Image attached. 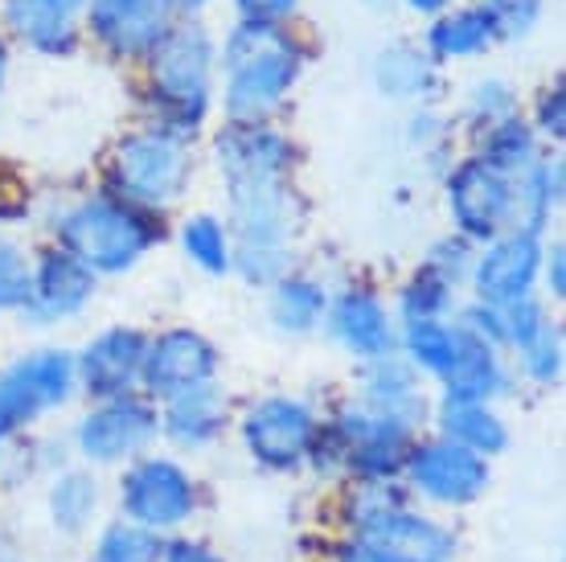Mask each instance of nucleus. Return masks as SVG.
<instances>
[{
  "label": "nucleus",
  "instance_id": "f3484780",
  "mask_svg": "<svg viewBox=\"0 0 566 562\" xmlns=\"http://www.w3.org/2000/svg\"><path fill=\"white\" fill-rule=\"evenodd\" d=\"M169 0H91V33L115 54H144L169 33Z\"/></svg>",
  "mask_w": 566,
  "mask_h": 562
},
{
  "label": "nucleus",
  "instance_id": "aec40b11",
  "mask_svg": "<svg viewBox=\"0 0 566 562\" xmlns=\"http://www.w3.org/2000/svg\"><path fill=\"white\" fill-rule=\"evenodd\" d=\"M443 398H472V403H493L496 394H505L510 374L501 366L496 345L468 333L464 324H455V353L452 366L443 374Z\"/></svg>",
  "mask_w": 566,
  "mask_h": 562
},
{
  "label": "nucleus",
  "instance_id": "7c9ffc66",
  "mask_svg": "<svg viewBox=\"0 0 566 562\" xmlns=\"http://www.w3.org/2000/svg\"><path fill=\"white\" fill-rule=\"evenodd\" d=\"M181 247L185 254L198 263L206 275H227L234 254H230V230L210 214H198L181 226Z\"/></svg>",
  "mask_w": 566,
  "mask_h": 562
},
{
  "label": "nucleus",
  "instance_id": "ddd939ff",
  "mask_svg": "<svg viewBox=\"0 0 566 562\" xmlns=\"http://www.w3.org/2000/svg\"><path fill=\"white\" fill-rule=\"evenodd\" d=\"M213 374H218V350H213L210 341L193 333V329H169V333L148 341L140 386L153 398L169 403L177 394L213 382Z\"/></svg>",
  "mask_w": 566,
  "mask_h": 562
},
{
  "label": "nucleus",
  "instance_id": "4be33fe9",
  "mask_svg": "<svg viewBox=\"0 0 566 562\" xmlns=\"http://www.w3.org/2000/svg\"><path fill=\"white\" fill-rule=\"evenodd\" d=\"M415 374H419V370H415L411 362L395 357V353L369 357L366 370H361V403L419 427L427 415V403H423V394H419Z\"/></svg>",
  "mask_w": 566,
  "mask_h": 562
},
{
  "label": "nucleus",
  "instance_id": "0eeeda50",
  "mask_svg": "<svg viewBox=\"0 0 566 562\" xmlns=\"http://www.w3.org/2000/svg\"><path fill=\"white\" fill-rule=\"evenodd\" d=\"M119 509L153 534H172L198 513V485L169 456H136L119 477Z\"/></svg>",
  "mask_w": 566,
  "mask_h": 562
},
{
  "label": "nucleus",
  "instance_id": "58836bf2",
  "mask_svg": "<svg viewBox=\"0 0 566 562\" xmlns=\"http://www.w3.org/2000/svg\"><path fill=\"white\" fill-rule=\"evenodd\" d=\"M489 9L496 17V29L510 38H522L538 21V0H489Z\"/></svg>",
  "mask_w": 566,
  "mask_h": 562
},
{
  "label": "nucleus",
  "instance_id": "5701e85b",
  "mask_svg": "<svg viewBox=\"0 0 566 562\" xmlns=\"http://www.w3.org/2000/svg\"><path fill=\"white\" fill-rule=\"evenodd\" d=\"M439 431L460 448L476 451L484 460H493L496 451L510 448V427L489 403H472V398H443L439 407Z\"/></svg>",
  "mask_w": 566,
  "mask_h": 562
},
{
  "label": "nucleus",
  "instance_id": "c85d7f7f",
  "mask_svg": "<svg viewBox=\"0 0 566 562\" xmlns=\"http://www.w3.org/2000/svg\"><path fill=\"white\" fill-rule=\"evenodd\" d=\"M402 350L415 370H423L431 378H443L455 353V324L443 321H407L402 329Z\"/></svg>",
  "mask_w": 566,
  "mask_h": 562
},
{
  "label": "nucleus",
  "instance_id": "c03bdc74",
  "mask_svg": "<svg viewBox=\"0 0 566 562\" xmlns=\"http://www.w3.org/2000/svg\"><path fill=\"white\" fill-rule=\"evenodd\" d=\"M563 259H566V251H563V242H554L551 251H542V271H546V283H551V292H554V300H563V292H566Z\"/></svg>",
  "mask_w": 566,
  "mask_h": 562
},
{
  "label": "nucleus",
  "instance_id": "c9c22d12",
  "mask_svg": "<svg viewBox=\"0 0 566 562\" xmlns=\"http://www.w3.org/2000/svg\"><path fill=\"white\" fill-rule=\"evenodd\" d=\"M517 353H522V370L534 382H542V386L558 382V374H563V333H558V324H546V333Z\"/></svg>",
  "mask_w": 566,
  "mask_h": 562
},
{
  "label": "nucleus",
  "instance_id": "6ab92c4d",
  "mask_svg": "<svg viewBox=\"0 0 566 562\" xmlns=\"http://www.w3.org/2000/svg\"><path fill=\"white\" fill-rule=\"evenodd\" d=\"M218 160L227 173V185L251 181H287L292 169V144L259 124H239L222 132L218 140Z\"/></svg>",
  "mask_w": 566,
  "mask_h": 562
},
{
  "label": "nucleus",
  "instance_id": "de8ad7c7",
  "mask_svg": "<svg viewBox=\"0 0 566 562\" xmlns=\"http://www.w3.org/2000/svg\"><path fill=\"white\" fill-rule=\"evenodd\" d=\"M172 9H201V4H206V0H169Z\"/></svg>",
  "mask_w": 566,
  "mask_h": 562
},
{
  "label": "nucleus",
  "instance_id": "1a4fd4ad",
  "mask_svg": "<svg viewBox=\"0 0 566 562\" xmlns=\"http://www.w3.org/2000/svg\"><path fill=\"white\" fill-rule=\"evenodd\" d=\"M398 477L407 480L411 497H423V501L443 509H464V506H476L484 492H489L493 472H489L484 456L439 436V439H427V444H411Z\"/></svg>",
  "mask_w": 566,
  "mask_h": 562
},
{
  "label": "nucleus",
  "instance_id": "412c9836",
  "mask_svg": "<svg viewBox=\"0 0 566 562\" xmlns=\"http://www.w3.org/2000/svg\"><path fill=\"white\" fill-rule=\"evenodd\" d=\"M227 419H230L227 394L218 391L213 382H206V386H193V391H185L165 403L160 431H165L177 448L201 451L227 431Z\"/></svg>",
  "mask_w": 566,
  "mask_h": 562
},
{
  "label": "nucleus",
  "instance_id": "49530a36",
  "mask_svg": "<svg viewBox=\"0 0 566 562\" xmlns=\"http://www.w3.org/2000/svg\"><path fill=\"white\" fill-rule=\"evenodd\" d=\"M0 562H21V559H17V550L9 547V538H4V534H0Z\"/></svg>",
  "mask_w": 566,
  "mask_h": 562
},
{
  "label": "nucleus",
  "instance_id": "20e7f679",
  "mask_svg": "<svg viewBox=\"0 0 566 562\" xmlns=\"http://www.w3.org/2000/svg\"><path fill=\"white\" fill-rule=\"evenodd\" d=\"M156 222L140 206L95 197L62 214L57 222V247L74 254L91 275H119L132 271L144 259V251L156 242Z\"/></svg>",
  "mask_w": 566,
  "mask_h": 562
},
{
  "label": "nucleus",
  "instance_id": "473e14b6",
  "mask_svg": "<svg viewBox=\"0 0 566 562\" xmlns=\"http://www.w3.org/2000/svg\"><path fill=\"white\" fill-rule=\"evenodd\" d=\"M452 292L448 283L439 280L436 271H419L402 295H398V309H402V324L407 321H443L448 312H452Z\"/></svg>",
  "mask_w": 566,
  "mask_h": 562
},
{
  "label": "nucleus",
  "instance_id": "7ed1b4c3",
  "mask_svg": "<svg viewBox=\"0 0 566 562\" xmlns=\"http://www.w3.org/2000/svg\"><path fill=\"white\" fill-rule=\"evenodd\" d=\"M411 444V423L357 403L316 431L308 460H316L321 472H349L354 480H390L402 472Z\"/></svg>",
  "mask_w": 566,
  "mask_h": 562
},
{
  "label": "nucleus",
  "instance_id": "72a5a7b5",
  "mask_svg": "<svg viewBox=\"0 0 566 562\" xmlns=\"http://www.w3.org/2000/svg\"><path fill=\"white\" fill-rule=\"evenodd\" d=\"M29 259L9 235H0V312L25 309L29 295Z\"/></svg>",
  "mask_w": 566,
  "mask_h": 562
},
{
  "label": "nucleus",
  "instance_id": "ea45409f",
  "mask_svg": "<svg viewBox=\"0 0 566 562\" xmlns=\"http://www.w3.org/2000/svg\"><path fill=\"white\" fill-rule=\"evenodd\" d=\"M300 0H239L242 21H255V25H275L283 17L296 13Z\"/></svg>",
  "mask_w": 566,
  "mask_h": 562
},
{
  "label": "nucleus",
  "instance_id": "f257e3e1",
  "mask_svg": "<svg viewBox=\"0 0 566 562\" xmlns=\"http://www.w3.org/2000/svg\"><path fill=\"white\" fill-rule=\"evenodd\" d=\"M345 525H349V538L398 559L452 562L460 547L448 525L411 509V492L395 477L357 480L354 492L345 497Z\"/></svg>",
  "mask_w": 566,
  "mask_h": 562
},
{
  "label": "nucleus",
  "instance_id": "c756f323",
  "mask_svg": "<svg viewBox=\"0 0 566 562\" xmlns=\"http://www.w3.org/2000/svg\"><path fill=\"white\" fill-rule=\"evenodd\" d=\"M160 550H165V534H153L124 518L95 538L91 562H160Z\"/></svg>",
  "mask_w": 566,
  "mask_h": 562
},
{
  "label": "nucleus",
  "instance_id": "a18cd8bd",
  "mask_svg": "<svg viewBox=\"0 0 566 562\" xmlns=\"http://www.w3.org/2000/svg\"><path fill=\"white\" fill-rule=\"evenodd\" d=\"M411 9H419V13H439V9H448L452 0H407Z\"/></svg>",
  "mask_w": 566,
  "mask_h": 562
},
{
  "label": "nucleus",
  "instance_id": "09e8293b",
  "mask_svg": "<svg viewBox=\"0 0 566 562\" xmlns=\"http://www.w3.org/2000/svg\"><path fill=\"white\" fill-rule=\"evenodd\" d=\"M4 62H9V54H4V42H0V83H4Z\"/></svg>",
  "mask_w": 566,
  "mask_h": 562
},
{
  "label": "nucleus",
  "instance_id": "a211bd4d",
  "mask_svg": "<svg viewBox=\"0 0 566 562\" xmlns=\"http://www.w3.org/2000/svg\"><path fill=\"white\" fill-rule=\"evenodd\" d=\"M325 324L340 350H349L354 357H361V362L382 357V353H395V345H398L390 312H386L382 300L374 292H366V288H349V292H340L337 300H328Z\"/></svg>",
  "mask_w": 566,
  "mask_h": 562
},
{
  "label": "nucleus",
  "instance_id": "9b49d317",
  "mask_svg": "<svg viewBox=\"0 0 566 562\" xmlns=\"http://www.w3.org/2000/svg\"><path fill=\"white\" fill-rule=\"evenodd\" d=\"M156 436H160V415L153 410V403L140 394H119V398H103L78 423L74 444L91 465H124L144 456Z\"/></svg>",
  "mask_w": 566,
  "mask_h": 562
},
{
  "label": "nucleus",
  "instance_id": "6e6552de",
  "mask_svg": "<svg viewBox=\"0 0 566 562\" xmlns=\"http://www.w3.org/2000/svg\"><path fill=\"white\" fill-rule=\"evenodd\" d=\"M213 74V45L201 29H169L153 54L156 95L165 103L172 127H193L206 115Z\"/></svg>",
  "mask_w": 566,
  "mask_h": 562
},
{
  "label": "nucleus",
  "instance_id": "37998d69",
  "mask_svg": "<svg viewBox=\"0 0 566 562\" xmlns=\"http://www.w3.org/2000/svg\"><path fill=\"white\" fill-rule=\"evenodd\" d=\"M563 127H566V115H563V86H554L551 95L542 98V132L546 136H563Z\"/></svg>",
  "mask_w": 566,
  "mask_h": 562
},
{
  "label": "nucleus",
  "instance_id": "4468645a",
  "mask_svg": "<svg viewBox=\"0 0 566 562\" xmlns=\"http://www.w3.org/2000/svg\"><path fill=\"white\" fill-rule=\"evenodd\" d=\"M538 275H542L538 235H525V230L496 235L484 247V254H476V263H472V288L481 295V304H493V309H505L513 300L530 295Z\"/></svg>",
  "mask_w": 566,
  "mask_h": 562
},
{
  "label": "nucleus",
  "instance_id": "b1692460",
  "mask_svg": "<svg viewBox=\"0 0 566 562\" xmlns=\"http://www.w3.org/2000/svg\"><path fill=\"white\" fill-rule=\"evenodd\" d=\"M86 0H4L9 25L38 50H71L74 17Z\"/></svg>",
  "mask_w": 566,
  "mask_h": 562
},
{
  "label": "nucleus",
  "instance_id": "e433bc0d",
  "mask_svg": "<svg viewBox=\"0 0 566 562\" xmlns=\"http://www.w3.org/2000/svg\"><path fill=\"white\" fill-rule=\"evenodd\" d=\"M501 324H505V345L513 350H525L530 341H538L546 333V309H542L534 295H522V300H513L501 309Z\"/></svg>",
  "mask_w": 566,
  "mask_h": 562
},
{
  "label": "nucleus",
  "instance_id": "423d86ee",
  "mask_svg": "<svg viewBox=\"0 0 566 562\" xmlns=\"http://www.w3.org/2000/svg\"><path fill=\"white\" fill-rule=\"evenodd\" d=\"M74 386H78V374H74L71 353L38 350L29 357H17L0 374V444L17 439L29 423L71 403Z\"/></svg>",
  "mask_w": 566,
  "mask_h": 562
},
{
  "label": "nucleus",
  "instance_id": "393cba45",
  "mask_svg": "<svg viewBox=\"0 0 566 562\" xmlns=\"http://www.w3.org/2000/svg\"><path fill=\"white\" fill-rule=\"evenodd\" d=\"M103 506V489L91 472H57L50 485V521L57 534H83Z\"/></svg>",
  "mask_w": 566,
  "mask_h": 562
},
{
  "label": "nucleus",
  "instance_id": "dca6fc26",
  "mask_svg": "<svg viewBox=\"0 0 566 562\" xmlns=\"http://www.w3.org/2000/svg\"><path fill=\"white\" fill-rule=\"evenodd\" d=\"M95 280L91 271L66 254L62 247L57 251H45L33 271H29V295H25V316H33L38 324H54V321H71L86 309V300L95 295Z\"/></svg>",
  "mask_w": 566,
  "mask_h": 562
},
{
  "label": "nucleus",
  "instance_id": "4c0bfd02",
  "mask_svg": "<svg viewBox=\"0 0 566 562\" xmlns=\"http://www.w3.org/2000/svg\"><path fill=\"white\" fill-rule=\"evenodd\" d=\"M472 115L476 119H484V124H505V119H513V91L505 83H481L476 86V95H472Z\"/></svg>",
  "mask_w": 566,
  "mask_h": 562
},
{
  "label": "nucleus",
  "instance_id": "a878e982",
  "mask_svg": "<svg viewBox=\"0 0 566 562\" xmlns=\"http://www.w3.org/2000/svg\"><path fill=\"white\" fill-rule=\"evenodd\" d=\"M328 295L316 280H304V275H280L275 280V292H271V321L283 333H312L316 324L325 321Z\"/></svg>",
  "mask_w": 566,
  "mask_h": 562
},
{
  "label": "nucleus",
  "instance_id": "2eb2a0df",
  "mask_svg": "<svg viewBox=\"0 0 566 562\" xmlns=\"http://www.w3.org/2000/svg\"><path fill=\"white\" fill-rule=\"evenodd\" d=\"M144 350H148V337L140 329H107L74 357L78 386L99 403L103 398H119V394H136Z\"/></svg>",
  "mask_w": 566,
  "mask_h": 562
},
{
  "label": "nucleus",
  "instance_id": "79ce46f5",
  "mask_svg": "<svg viewBox=\"0 0 566 562\" xmlns=\"http://www.w3.org/2000/svg\"><path fill=\"white\" fill-rule=\"evenodd\" d=\"M333 562H423V559H398V554H386V550H374L357 538H345L337 550H333Z\"/></svg>",
  "mask_w": 566,
  "mask_h": 562
},
{
  "label": "nucleus",
  "instance_id": "f03ea898",
  "mask_svg": "<svg viewBox=\"0 0 566 562\" xmlns=\"http://www.w3.org/2000/svg\"><path fill=\"white\" fill-rule=\"evenodd\" d=\"M227 112L239 124H259L283 103L300 74V50L275 25L247 21L227 42Z\"/></svg>",
  "mask_w": 566,
  "mask_h": 562
},
{
  "label": "nucleus",
  "instance_id": "bb28decb",
  "mask_svg": "<svg viewBox=\"0 0 566 562\" xmlns=\"http://www.w3.org/2000/svg\"><path fill=\"white\" fill-rule=\"evenodd\" d=\"M496 33H501V29H496V17L489 4H481V9H460V13L443 17V21L431 29V50H436L439 58L481 54Z\"/></svg>",
  "mask_w": 566,
  "mask_h": 562
},
{
  "label": "nucleus",
  "instance_id": "f8f14e48",
  "mask_svg": "<svg viewBox=\"0 0 566 562\" xmlns=\"http://www.w3.org/2000/svg\"><path fill=\"white\" fill-rule=\"evenodd\" d=\"M455 235L468 242H493L513 226V177L493 169L489 160H464L448 185Z\"/></svg>",
  "mask_w": 566,
  "mask_h": 562
},
{
  "label": "nucleus",
  "instance_id": "a19ab883",
  "mask_svg": "<svg viewBox=\"0 0 566 562\" xmlns=\"http://www.w3.org/2000/svg\"><path fill=\"white\" fill-rule=\"evenodd\" d=\"M160 562H227L218 550H210L206 542H193V538H172L160 550Z\"/></svg>",
  "mask_w": 566,
  "mask_h": 562
},
{
  "label": "nucleus",
  "instance_id": "2f4dec72",
  "mask_svg": "<svg viewBox=\"0 0 566 562\" xmlns=\"http://www.w3.org/2000/svg\"><path fill=\"white\" fill-rule=\"evenodd\" d=\"M493 169H501L505 177H517L525 173L534 160H538V144H534V132L522 127L517 119H505V124L489 127V144H484V156Z\"/></svg>",
  "mask_w": 566,
  "mask_h": 562
},
{
  "label": "nucleus",
  "instance_id": "39448f33",
  "mask_svg": "<svg viewBox=\"0 0 566 562\" xmlns=\"http://www.w3.org/2000/svg\"><path fill=\"white\" fill-rule=\"evenodd\" d=\"M189 173H193V160H189L185 136L169 127H156V132H140L119 144L112 185L119 201L153 210V206H172L185 194Z\"/></svg>",
  "mask_w": 566,
  "mask_h": 562
},
{
  "label": "nucleus",
  "instance_id": "9d476101",
  "mask_svg": "<svg viewBox=\"0 0 566 562\" xmlns=\"http://www.w3.org/2000/svg\"><path fill=\"white\" fill-rule=\"evenodd\" d=\"M321 423L312 415L308 403L300 398H259L255 407L242 415V444L251 451V460L271 472H292L308 460L312 444H316Z\"/></svg>",
  "mask_w": 566,
  "mask_h": 562
},
{
  "label": "nucleus",
  "instance_id": "cd10ccee",
  "mask_svg": "<svg viewBox=\"0 0 566 562\" xmlns=\"http://www.w3.org/2000/svg\"><path fill=\"white\" fill-rule=\"evenodd\" d=\"M374 79L382 86V95L395 98H427L436 91V66L419 50H411V45L386 50L378 58V66H374Z\"/></svg>",
  "mask_w": 566,
  "mask_h": 562
},
{
  "label": "nucleus",
  "instance_id": "f704fd0d",
  "mask_svg": "<svg viewBox=\"0 0 566 562\" xmlns=\"http://www.w3.org/2000/svg\"><path fill=\"white\" fill-rule=\"evenodd\" d=\"M472 263H476V254H472V242L464 235H452V239H443L431 247L427 254V271H436L439 280L448 283V288H460V283L472 280Z\"/></svg>",
  "mask_w": 566,
  "mask_h": 562
}]
</instances>
